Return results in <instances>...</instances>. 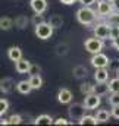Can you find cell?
Segmentation results:
<instances>
[{
  "instance_id": "obj_1",
  "label": "cell",
  "mask_w": 119,
  "mask_h": 126,
  "mask_svg": "<svg viewBox=\"0 0 119 126\" xmlns=\"http://www.w3.org/2000/svg\"><path fill=\"white\" fill-rule=\"evenodd\" d=\"M97 12L93 10L90 6H82L77 10V19L81 25H85V27H90V25H94L96 21H97Z\"/></svg>"
},
{
  "instance_id": "obj_2",
  "label": "cell",
  "mask_w": 119,
  "mask_h": 126,
  "mask_svg": "<svg viewBox=\"0 0 119 126\" xmlns=\"http://www.w3.org/2000/svg\"><path fill=\"white\" fill-rule=\"evenodd\" d=\"M53 31H55V28L49 24V22H43V24H38V25H35V35L40 38V40H49L52 35H53Z\"/></svg>"
},
{
  "instance_id": "obj_3",
  "label": "cell",
  "mask_w": 119,
  "mask_h": 126,
  "mask_svg": "<svg viewBox=\"0 0 119 126\" xmlns=\"http://www.w3.org/2000/svg\"><path fill=\"white\" fill-rule=\"evenodd\" d=\"M84 47L85 50L91 53V54H96V53H100L103 50V40L101 38H97V37H93V38H87L85 43H84Z\"/></svg>"
},
{
  "instance_id": "obj_4",
  "label": "cell",
  "mask_w": 119,
  "mask_h": 126,
  "mask_svg": "<svg viewBox=\"0 0 119 126\" xmlns=\"http://www.w3.org/2000/svg\"><path fill=\"white\" fill-rule=\"evenodd\" d=\"M113 3L110 0H100L97 1V15L99 18H107L113 12Z\"/></svg>"
},
{
  "instance_id": "obj_5",
  "label": "cell",
  "mask_w": 119,
  "mask_h": 126,
  "mask_svg": "<svg viewBox=\"0 0 119 126\" xmlns=\"http://www.w3.org/2000/svg\"><path fill=\"white\" fill-rule=\"evenodd\" d=\"M85 110H87V109H85L84 103H82V104H81V103H74V104L69 106L68 113H69V117H71V119H74V120H79V119L84 116Z\"/></svg>"
},
{
  "instance_id": "obj_6",
  "label": "cell",
  "mask_w": 119,
  "mask_h": 126,
  "mask_svg": "<svg viewBox=\"0 0 119 126\" xmlns=\"http://www.w3.org/2000/svg\"><path fill=\"white\" fill-rule=\"evenodd\" d=\"M94 37L97 38H101V40H106L109 38V32H110V25L107 22H100V24H96L94 28Z\"/></svg>"
},
{
  "instance_id": "obj_7",
  "label": "cell",
  "mask_w": 119,
  "mask_h": 126,
  "mask_svg": "<svg viewBox=\"0 0 119 126\" xmlns=\"http://www.w3.org/2000/svg\"><path fill=\"white\" fill-rule=\"evenodd\" d=\"M91 64L96 67V69H99V67H107L109 64H110V60H109V57L106 56V54H103L101 51L100 53H96V54H93V57H91Z\"/></svg>"
},
{
  "instance_id": "obj_8",
  "label": "cell",
  "mask_w": 119,
  "mask_h": 126,
  "mask_svg": "<svg viewBox=\"0 0 119 126\" xmlns=\"http://www.w3.org/2000/svg\"><path fill=\"white\" fill-rule=\"evenodd\" d=\"M100 95L96 94V93H93V94H88L85 95V98H84V106H85V109L87 110H96L99 106H100Z\"/></svg>"
},
{
  "instance_id": "obj_9",
  "label": "cell",
  "mask_w": 119,
  "mask_h": 126,
  "mask_svg": "<svg viewBox=\"0 0 119 126\" xmlns=\"http://www.w3.org/2000/svg\"><path fill=\"white\" fill-rule=\"evenodd\" d=\"M72 98H74V95H72V93L68 88H60L59 90V93H58L59 103H62V104H69V103H72Z\"/></svg>"
},
{
  "instance_id": "obj_10",
  "label": "cell",
  "mask_w": 119,
  "mask_h": 126,
  "mask_svg": "<svg viewBox=\"0 0 119 126\" xmlns=\"http://www.w3.org/2000/svg\"><path fill=\"white\" fill-rule=\"evenodd\" d=\"M30 6L35 13H44L47 9V1L46 0H30Z\"/></svg>"
},
{
  "instance_id": "obj_11",
  "label": "cell",
  "mask_w": 119,
  "mask_h": 126,
  "mask_svg": "<svg viewBox=\"0 0 119 126\" xmlns=\"http://www.w3.org/2000/svg\"><path fill=\"white\" fill-rule=\"evenodd\" d=\"M13 85H15V84H13V79L9 78V76L0 79V93H3V94H9V93L13 90Z\"/></svg>"
},
{
  "instance_id": "obj_12",
  "label": "cell",
  "mask_w": 119,
  "mask_h": 126,
  "mask_svg": "<svg viewBox=\"0 0 119 126\" xmlns=\"http://www.w3.org/2000/svg\"><path fill=\"white\" fill-rule=\"evenodd\" d=\"M31 67V62H28L27 59H19L18 62H15V69L18 73H28Z\"/></svg>"
},
{
  "instance_id": "obj_13",
  "label": "cell",
  "mask_w": 119,
  "mask_h": 126,
  "mask_svg": "<svg viewBox=\"0 0 119 126\" xmlns=\"http://www.w3.org/2000/svg\"><path fill=\"white\" fill-rule=\"evenodd\" d=\"M94 79H96V82H107V79H109L107 67H99L94 73Z\"/></svg>"
},
{
  "instance_id": "obj_14",
  "label": "cell",
  "mask_w": 119,
  "mask_h": 126,
  "mask_svg": "<svg viewBox=\"0 0 119 126\" xmlns=\"http://www.w3.org/2000/svg\"><path fill=\"white\" fill-rule=\"evenodd\" d=\"M7 56L12 62H18L19 59H22V50L19 47H10L7 50Z\"/></svg>"
},
{
  "instance_id": "obj_15",
  "label": "cell",
  "mask_w": 119,
  "mask_h": 126,
  "mask_svg": "<svg viewBox=\"0 0 119 126\" xmlns=\"http://www.w3.org/2000/svg\"><path fill=\"white\" fill-rule=\"evenodd\" d=\"M94 93L99 94L100 97H101V95L109 94V93H110V90H109V84H107V82H97V85H94Z\"/></svg>"
},
{
  "instance_id": "obj_16",
  "label": "cell",
  "mask_w": 119,
  "mask_h": 126,
  "mask_svg": "<svg viewBox=\"0 0 119 126\" xmlns=\"http://www.w3.org/2000/svg\"><path fill=\"white\" fill-rule=\"evenodd\" d=\"M16 90L21 94H30L31 91H32V87H31L30 81H19L16 84Z\"/></svg>"
},
{
  "instance_id": "obj_17",
  "label": "cell",
  "mask_w": 119,
  "mask_h": 126,
  "mask_svg": "<svg viewBox=\"0 0 119 126\" xmlns=\"http://www.w3.org/2000/svg\"><path fill=\"white\" fill-rule=\"evenodd\" d=\"M72 73H74V76H75L77 79H84V78L87 76L88 70H87V67H85V66H82V64H78V66H75V67H74Z\"/></svg>"
},
{
  "instance_id": "obj_18",
  "label": "cell",
  "mask_w": 119,
  "mask_h": 126,
  "mask_svg": "<svg viewBox=\"0 0 119 126\" xmlns=\"http://www.w3.org/2000/svg\"><path fill=\"white\" fill-rule=\"evenodd\" d=\"M28 81H30L32 90H38V88L43 87V78L40 76V73H37V75H31V78L28 79Z\"/></svg>"
},
{
  "instance_id": "obj_19",
  "label": "cell",
  "mask_w": 119,
  "mask_h": 126,
  "mask_svg": "<svg viewBox=\"0 0 119 126\" xmlns=\"http://www.w3.org/2000/svg\"><path fill=\"white\" fill-rule=\"evenodd\" d=\"M15 27L16 28H19V30H24V28H27V25H28V18L25 16V15H19V16H16L15 18Z\"/></svg>"
},
{
  "instance_id": "obj_20",
  "label": "cell",
  "mask_w": 119,
  "mask_h": 126,
  "mask_svg": "<svg viewBox=\"0 0 119 126\" xmlns=\"http://www.w3.org/2000/svg\"><path fill=\"white\" fill-rule=\"evenodd\" d=\"M110 116H112V113H109V111H107V110H104V109H100V110L97 111V114H96L97 120H99V122H101V123L109 122Z\"/></svg>"
},
{
  "instance_id": "obj_21",
  "label": "cell",
  "mask_w": 119,
  "mask_h": 126,
  "mask_svg": "<svg viewBox=\"0 0 119 126\" xmlns=\"http://www.w3.org/2000/svg\"><path fill=\"white\" fill-rule=\"evenodd\" d=\"M49 24H50L55 30H58V28H60V27L63 25V18H62L60 15H52L50 19H49Z\"/></svg>"
},
{
  "instance_id": "obj_22",
  "label": "cell",
  "mask_w": 119,
  "mask_h": 126,
  "mask_svg": "<svg viewBox=\"0 0 119 126\" xmlns=\"http://www.w3.org/2000/svg\"><path fill=\"white\" fill-rule=\"evenodd\" d=\"M34 123H35V125H52V123H55V120H53L49 114H41V116H38V117L34 120Z\"/></svg>"
},
{
  "instance_id": "obj_23",
  "label": "cell",
  "mask_w": 119,
  "mask_h": 126,
  "mask_svg": "<svg viewBox=\"0 0 119 126\" xmlns=\"http://www.w3.org/2000/svg\"><path fill=\"white\" fill-rule=\"evenodd\" d=\"M13 21L10 19V18H7V16H3V18H0V30H3V31H9L12 27H13Z\"/></svg>"
},
{
  "instance_id": "obj_24",
  "label": "cell",
  "mask_w": 119,
  "mask_h": 126,
  "mask_svg": "<svg viewBox=\"0 0 119 126\" xmlns=\"http://www.w3.org/2000/svg\"><path fill=\"white\" fill-rule=\"evenodd\" d=\"M78 123H79V125H97L99 120H97L96 116H85V114H84V116L78 120Z\"/></svg>"
},
{
  "instance_id": "obj_25",
  "label": "cell",
  "mask_w": 119,
  "mask_h": 126,
  "mask_svg": "<svg viewBox=\"0 0 119 126\" xmlns=\"http://www.w3.org/2000/svg\"><path fill=\"white\" fill-rule=\"evenodd\" d=\"M106 19H107V24L109 25H119V12L118 10H113Z\"/></svg>"
},
{
  "instance_id": "obj_26",
  "label": "cell",
  "mask_w": 119,
  "mask_h": 126,
  "mask_svg": "<svg viewBox=\"0 0 119 126\" xmlns=\"http://www.w3.org/2000/svg\"><path fill=\"white\" fill-rule=\"evenodd\" d=\"M79 91H81L84 95L93 94V93H94V85H93V84H90V82H84V84L79 87Z\"/></svg>"
},
{
  "instance_id": "obj_27",
  "label": "cell",
  "mask_w": 119,
  "mask_h": 126,
  "mask_svg": "<svg viewBox=\"0 0 119 126\" xmlns=\"http://www.w3.org/2000/svg\"><path fill=\"white\" fill-rule=\"evenodd\" d=\"M109 90L110 93H119V78H113L109 81Z\"/></svg>"
},
{
  "instance_id": "obj_28",
  "label": "cell",
  "mask_w": 119,
  "mask_h": 126,
  "mask_svg": "<svg viewBox=\"0 0 119 126\" xmlns=\"http://www.w3.org/2000/svg\"><path fill=\"white\" fill-rule=\"evenodd\" d=\"M119 37V25H110V32H109V40H115Z\"/></svg>"
},
{
  "instance_id": "obj_29",
  "label": "cell",
  "mask_w": 119,
  "mask_h": 126,
  "mask_svg": "<svg viewBox=\"0 0 119 126\" xmlns=\"http://www.w3.org/2000/svg\"><path fill=\"white\" fill-rule=\"evenodd\" d=\"M68 50H69L68 44H58V47H56V54H58V56H65V54H68Z\"/></svg>"
},
{
  "instance_id": "obj_30",
  "label": "cell",
  "mask_w": 119,
  "mask_h": 126,
  "mask_svg": "<svg viewBox=\"0 0 119 126\" xmlns=\"http://www.w3.org/2000/svg\"><path fill=\"white\" fill-rule=\"evenodd\" d=\"M107 101L110 106H119V93H110Z\"/></svg>"
},
{
  "instance_id": "obj_31",
  "label": "cell",
  "mask_w": 119,
  "mask_h": 126,
  "mask_svg": "<svg viewBox=\"0 0 119 126\" xmlns=\"http://www.w3.org/2000/svg\"><path fill=\"white\" fill-rule=\"evenodd\" d=\"M9 110V101L6 98H0V116H3Z\"/></svg>"
},
{
  "instance_id": "obj_32",
  "label": "cell",
  "mask_w": 119,
  "mask_h": 126,
  "mask_svg": "<svg viewBox=\"0 0 119 126\" xmlns=\"http://www.w3.org/2000/svg\"><path fill=\"white\" fill-rule=\"evenodd\" d=\"M31 22H32V24H34V27H35V25H38V24H43V22H46V21H44V16H43V13H35V15L32 16Z\"/></svg>"
},
{
  "instance_id": "obj_33",
  "label": "cell",
  "mask_w": 119,
  "mask_h": 126,
  "mask_svg": "<svg viewBox=\"0 0 119 126\" xmlns=\"http://www.w3.org/2000/svg\"><path fill=\"white\" fill-rule=\"evenodd\" d=\"M7 122H9V125H19V123L22 122V117H21L19 114H12V116L7 119Z\"/></svg>"
},
{
  "instance_id": "obj_34",
  "label": "cell",
  "mask_w": 119,
  "mask_h": 126,
  "mask_svg": "<svg viewBox=\"0 0 119 126\" xmlns=\"http://www.w3.org/2000/svg\"><path fill=\"white\" fill-rule=\"evenodd\" d=\"M40 70H41V67L38 64H32L31 63V67H30V70H28V73L30 75H37V73H40Z\"/></svg>"
},
{
  "instance_id": "obj_35",
  "label": "cell",
  "mask_w": 119,
  "mask_h": 126,
  "mask_svg": "<svg viewBox=\"0 0 119 126\" xmlns=\"http://www.w3.org/2000/svg\"><path fill=\"white\" fill-rule=\"evenodd\" d=\"M112 117L115 119H119V106H112Z\"/></svg>"
},
{
  "instance_id": "obj_36",
  "label": "cell",
  "mask_w": 119,
  "mask_h": 126,
  "mask_svg": "<svg viewBox=\"0 0 119 126\" xmlns=\"http://www.w3.org/2000/svg\"><path fill=\"white\" fill-rule=\"evenodd\" d=\"M55 125H71V122L63 119V117H59L58 120H55Z\"/></svg>"
},
{
  "instance_id": "obj_37",
  "label": "cell",
  "mask_w": 119,
  "mask_h": 126,
  "mask_svg": "<svg viewBox=\"0 0 119 126\" xmlns=\"http://www.w3.org/2000/svg\"><path fill=\"white\" fill-rule=\"evenodd\" d=\"M97 0H79V3L82 4V6H91V4H94Z\"/></svg>"
},
{
  "instance_id": "obj_38",
  "label": "cell",
  "mask_w": 119,
  "mask_h": 126,
  "mask_svg": "<svg viewBox=\"0 0 119 126\" xmlns=\"http://www.w3.org/2000/svg\"><path fill=\"white\" fill-rule=\"evenodd\" d=\"M112 43H113V47H115V48H116V50L119 51V37H118V38H115Z\"/></svg>"
},
{
  "instance_id": "obj_39",
  "label": "cell",
  "mask_w": 119,
  "mask_h": 126,
  "mask_svg": "<svg viewBox=\"0 0 119 126\" xmlns=\"http://www.w3.org/2000/svg\"><path fill=\"white\" fill-rule=\"evenodd\" d=\"M112 3H113V9H115V10H118V12H119V0H113Z\"/></svg>"
},
{
  "instance_id": "obj_40",
  "label": "cell",
  "mask_w": 119,
  "mask_h": 126,
  "mask_svg": "<svg viewBox=\"0 0 119 126\" xmlns=\"http://www.w3.org/2000/svg\"><path fill=\"white\" fill-rule=\"evenodd\" d=\"M60 1H62L63 4H74L77 0H60Z\"/></svg>"
},
{
  "instance_id": "obj_41",
  "label": "cell",
  "mask_w": 119,
  "mask_h": 126,
  "mask_svg": "<svg viewBox=\"0 0 119 126\" xmlns=\"http://www.w3.org/2000/svg\"><path fill=\"white\" fill-rule=\"evenodd\" d=\"M0 125H9L7 119H6V120H4V119H0Z\"/></svg>"
},
{
  "instance_id": "obj_42",
  "label": "cell",
  "mask_w": 119,
  "mask_h": 126,
  "mask_svg": "<svg viewBox=\"0 0 119 126\" xmlns=\"http://www.w3.org/2000/svg\"><path fill=\"white\" fill-rule=\"evenodd\" d=\"M116 76H118V78H119V67H118V69H116Z\"/></svg>"
}]
</instances>
